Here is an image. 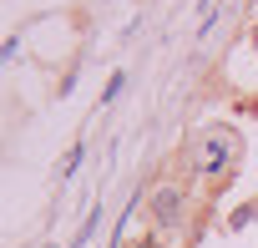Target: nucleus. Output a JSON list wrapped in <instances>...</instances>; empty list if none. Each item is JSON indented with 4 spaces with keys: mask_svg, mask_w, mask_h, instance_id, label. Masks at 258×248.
Here are the masks:
<instances>
[{
    "mask_svg": "<svg viewBox=\"0 0 258 248\" xmlns=\"http://www.w3.org/2000/svg\"><path fill=\"white\" fill-rule=\"evenodd\" d=\"M152 213H157L162 228H177V223H182V193H177V188H162V193L152 198Z\"/></svg>",
    "mask_w": 258,
    "mask_h": 248,
    "instance_id": "2",
    "label": "nucleus"
},
{
    "mask_svg": "<svg viewBox=\"0 0 258 248\" xmlns=\"http://www.w3.org/2000/svg\"><path fill=\"white\" fill-rule=\"evenodd\" d=\"M233 157H238L233 132H208V152L198 157V172H203V177H218V172H223V162H233Z\"/></svg>",
    "mask_w": 258,
    "mask_h": 248,
    "instance_id": "1",
    "label": "nucleus"
}]
</instances>
